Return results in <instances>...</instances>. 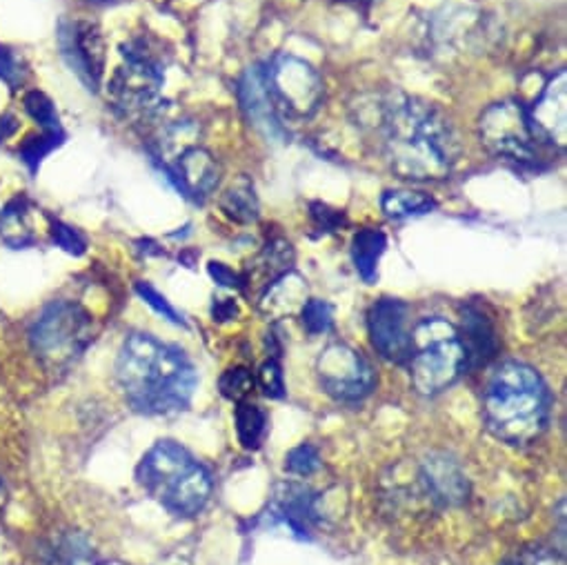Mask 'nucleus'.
Returning a JSON list of instances; mask_svg holds the SVG:
<instances>
[{
	"mask_svg": "<svg viewBox=\"0 0 567 565\" xmlns=\"http://www.w3.org/2000/svg\"><path fill=\"white\" fill-rule=\"evenodd\" d=\"M136 481L169 514L198 516L212 499V474L176 441H158L138 463Z\"/></svg>",
	"mask_w": 567,
	"mask_h": 565,
	"instance_id": "20e7f679",
	"label": "nucleus"
},
{
	"mask_svg": "<svg viewBox=\"0 0 567 565\" xmlns=\"http://www.w3.org/2000/svg\"><path fill=\"white\" fill-rule=\"evenodd\" d=\"M207 269H209V276L218 282V286H223V288H236V290H240L245 282H243V278L234 271V269H229L227 265H223V263H216V260H212L209 265H207Z\"/></svg>",
	"mask_w": 567,
	"mask_h": 565,
	"instance_id": "72a5a7b5",
	"label": "nucleus"
},
{
	"mask_svg": "<svg viewBox=\"0 0 567 565\" xmlns=\"http://www.w3.org/2000/svg\"><path fill=\"white\" fill-rule=\"evenodd\" d=\"M256 383L267 399H282L286 397V377L278 359H267L256 374Z\"/></svg>",
	"mask_w": 567,
	"mask_h": 565,
	"instance_id": "c85d7f7f",
	"label": "nucleus"
},
{
	"mask_svg": "<svg viewBox=\"0 0 567 565\" xmlns=\"http://www.w3.org/2000/svg\"><path fill=\"white\" fill-rule=\"evenodd\" d=\"M410 306L399 299H379L368 312V335L381 359L405 366L412 352Z\"/></svg>",
	"mask_w": 567,
	"mask_h": 565,
	"instance_id": "9b49d317",
	"label": "nucleus"
},
{
	"mask_svg": "<svg viewBox=\"0 0 567 565\" xmlns=\"http://www.w3.org/2000/svg\"><path fill=\"white\" fill-rule=\"evenodd\" d=\"M381 207L390 218H410L430 214L432 209H436V201L423 192L390 189L383 194Z\"/></svg>",
	"mask_w": 567,
	"mask_h": 565,
	"instance_id": "4be33fe9",
	"label": "nucleus"
},
{
	"mask_svg": "<svg viewBox=\"0 0 567 565\" xmlns=\"http://www.w3.org/2000/svg\"><path fill=\"white\" fill-rule=\"evenodd\" d=\"M0 496H3V492H0Z\"/></svg>",
	"mask_w": 567,
	"mask_h": 565,
	"instance_id": "4c0bfd02",
	"label": "nucleus"
},
{
	"mask_svg": "<svg viewBox=\"0 0 567 565\" xmlns=\"http://www.w3.org/2000/svg\"><path fill=\"white\" fill-rule=\"evenodd\" d=\"M394 174L408 181L447 178L458 161V138L445 114L421 99L385 103L379 123Z\"/></svg>",
	"mask_w": 567,
	"mask_h": 565,
	"instance_id": "f257e3e1",
	"label": "nucleus"
},
{
	"mask_svg": "<svg viewBox=\"0 0 567 565\" xmlns=\"http://www.w3.org/2000/svg\"><path fill=\"white\" fill-rule=\"evenodd\" d=\"M17 132H19V121H17V116H12V114H3V116H0V143L8 141L10 136H14Z\"/></svg>",
	"mask_w": 567,
	"mask_h": 565,
	"instance_id": "c9c22d12",
	"label": "nucleus"
},
{
	"mask_svg": "<svg viewBox=\"0 0 567 565\" xmlns=\"http://www.w3.org/2000/svg\"><path fill=\"white\" fill-rule=\"evenodd\" d=\"M256 386V379L254 374L243 368V366H234V368H227L220 379H218V390L225 399L234 401V403H240V401H247V397L251 394Z\"/></svg>",
	"mask_w": 567,
	"mask_h": 565,
	"instance_id": "393cba45",
	"label": "nucleus"
},
{
	"mask_svg": "<svg viewBox=\"0 0 567 565\" xmlns=\"http://www.w3.org/2000/svg\"><path fill=\"white\" fill-rule=\"evenodd\" d=\"M534 134L547 147H565L567 141V74L560 70L527 110Z\"/></svg>",
	"mask_w": 567,
	"mask_h": 565,
	"instance_id": "ddd939ff",
	"label": "nucleus"
},
{
	"mask_svg": "<svg viewBox=\"0 0 567 565\" xmlns=\"http://www.w3.org/2000/svg\"><path fill=\"white\" fill-rule=\"evenodd\" d=\"M265 79L278 112L312 116L319 110L323 81L310 63L297 56H278L269 70H265Z\"/></svg>",
	"mask_w": 567,
	"mask_h": 565,
	"instance_id": "1a4fd4ad",
	"label": "nucleus"
},
{
	"mask_svg": "<svg viewBox=\"0 0 567 565\" xmlns=\"http://www.w3.org/2000/svg\"><path fill=\"white\" fill-rule=\"evenodd\" d=\"M405 366L414 390L423 397L452 388L467 372L458 328L441 317L419 321L412 328V352Z\"/></svg>",
	"mask_w": 567,
	"mask_h": 565,
	"instance_id": "39448f33",
	"label": "nucleus"
},
{
	"mask_svg": "<svg viewBox=\"0 0 567 565\" xmlns=\"http://www.w3.org/2000/svg\"><path fill=\"white\" fill-rule=\"evenodd\" d=\"M25 112L43 127V132H59L61 123H59V112L52 103V99L39 90H32L25 94L23 99Z\"/></svg>",
	"mask_w": 567,
	"mask_h": 565,
	"instance_id": "bb28decb",
	"label": "nucleus"
},
{
	"mask_svg": "<svg viewBox=\"0 0 567 565\" xmlns=\"http://www.w3.org/2000/svg\"><path fill=\"white\" fill-rule=\"evenodd\" d=\"M220 209L236 223H251L258 218V198L251 183L240 181L231 185L220 198Z\"/></svg>",
	"mask_w": 567,
	"mask_h": 565,
	"instance_id": "5701e85b",
	"label": "nucleus"
},
{
	"mask_svg": "<svg viewBox=\"0 0 567 565\" xmlns=\"http://www.w3.org/2000/svg\"><path fill=\"white\" fill-rule=\"evenodd\" d=\"M34 205L25 196H17L0 212V238L10 247H28L37 243V225H34Z\"/></svg>",
	"mask_w": 567,
	"mask_h": 565,
	"instance_id": "a211bd4d",
	"label": "nucleus"
},
{
	"mask_svg": "<svg viewBox=\"0 0 567 565\" xmlns=\"http://www.w3.org/2000/svg\"><path fill=\"white\" fill-rule=\"evenodd\" d=\"M481 143L498 158L518 165H538L547 145L534 134L527 107L516 101H503L489 105L478 121Z\"/></svg>",
	"mask_w": 567,
	"mask_h": 565,
	"instance_id": "0eeeda50",
	"label": "nucleus"
},
{
	"mask_svg": "<svg viewBox=\"0 0 567 565\" xmlns=\"http://www.w3.org/2000/svg\"><path fill=\"white\" fill-rule=\"evenodd\" d=\"M52 238H54V243L59 245V247H63L65 251H70V254H74V256H81L83 251H85V238L74 229V227H70V225H65V223H54L52 225Z\"/></svg>",
	"mask_w": 567,
	"mask_h": 565,
	"instance_id": "7c9ffc66",
	"label": "nucleus"
},
{
	"mask_svg": "<svg viewBox=\"0 0 567 565\" xmlns=\"http://www.w3.org/2000/svg\"><path fill=\"white\" fill-rule=\"evenodd\" d=\"M421 479L432 503L454 507L470 496V481L463 468L443 452H432L421 465Z\"/></svg>",
	"mask_w": 567,
	"mask_h": 565,
	"instance_id": "4468645a",
	"label": "nucleus"
},
{
	"mask_svg": "<svg viewBox=\"0 0 567 565\" xmlns=\"http://www.w3.org/2000/svg\"><path fill=\"white\" fill-rule=\"evenodd\" d=\"M59 39L70 68L90 90H99L105 70V41L101 30L87 21L63 23Z\"/></svg>",
	"mask_w": 567,
	"mask_h": 565,
	"instance_id": "f8f14e48",
	"label": "nucleus"
},
{
	"mask_svg": "<svg viewBox=\"0 0 567 565\" xmlns=\"http://www.w3.org/2000/svg\"><path fill=\"white\" fill-rule=\"evenodd\" d=\"M485 430L501 443L523 448L543 436L551 417V394L527 363L503 361L487 377L481 394Z\"/></svg>",
	"mask_w": 567,
	"mask_h": 565,
	"instance_id": "7ed1b4c3",
	"label": "nucleus"
},
{
	"mask_svg": "<svg viewBox=\"0 0 567 565\" xmlns=\"http://www.w3.org/2000/svg\"><path fill=\"white\" fill-rule=\"evenodd\" d=\"M92 339V317L72 301L48 306L30 330L37 357L54 370L74 363L87 350Z\"/></svg>",
	"mask_w": 567,
	"mask_h": 565,
	"instance_id": "423d86ee",
	"label": "nucleus"
},
{
	"mask_svg": "<svg viewBox=\"0 0 567 565\" xmlns=\"http://www.w3.org/2000/svg\"><path fill=\"white\" fill-rule=\"evenodd\" d=\"M458 337L465 350L467 370L489 366L501 350V341L492 319L481 306L474 304H467L463 308V328L458 330Z\"/></svg>",
	"mask_w": 567,
	"mask_h": 565,
	"instance_id": "f3484780",
	"label": "nucleus"
},
{
	"mask_svg": "<svg viewBox=\"0 0 567 565\" xmlns=\"http://www.w3.org/2000/svg\"><path fill=\"white\" fill-rule=\"evenodd\" d=\"M321 390L339 403H361L377 388V372L370 361L346 343L326 348L317 361Z\"/></svg>",
	"mask_w": 567,
	"mask_h": 565,
	"instance_id": "6e6552de",
	"label": "nucleus"
},
{
	"mask_svg": "<svg viewBox=\"0 0 567 565\" xmlns=\"http://www.w3.org/2000/svg\"><path fill=\"white\" fill-rule=\"evenodd\" d=\"M234 423H236L238 443L245 450H258L260 443L265 441V434H267V428H269L267 412L256 403L240 401L236 405V412H234Z\"/></svg>",
	"mask_w": 567,
	"mask_h": 565,
	"instance_id": "412c9836",
	"label": "nucleus"
},
{
	"mask_svg": "<svg viewBox=\"0 0 567 565\" xmlns=\"http://www.w3.org/2000/svg\"><path fill=\"white\" fill-rule=\"evenodd\" d=\"M312 218L319 227H323V232H337L346 223L343 212L330 209L328 205H321V203L312 205Z\"/></svg>",
	"mask_w": 567,
	"mask_h": 565,
	"instance_id": "473e14b6",
	"label": "nucleus"
},
{
	"mask_svg": "<svg viewBox=\"0 0 567 565\" xmlns=\"http://www.w3.org/2000/svg\"><path fill=\"white\" fill-rule=\"evenodd\" d=\"M63 132L59 130V132H43V134H34V136H28L25 141H23V145L19 147V154H21V158H23V163L32 170V172H37L39 170V165L43 163V158L50 154V152H54L61 143H63Z\"/></svg>",
	"mask_w": 567,
	"mask_h": 565,
	"instance_id": "b1692460",
	"label": "nucleus"
},
{
	"mask_svg": "<svg viewBox=\"0 0 567 565\" xmlns=\"http://www.w3.org/2000/svg\"><path fill=\"white\" fill-rule=\"evenodd\" d=\"M301 323L310 337L328 335L334 328V308L323 299H310L301 308Z\"/></svg>",
	"mask_w": 567,
	"mask_h": 565,
	"instance_id": "a878e982",
	"label": "nucleus"
},
{
	"mask_svg": "<svg viewBox=\"0 0 567 565\" xmlns=\"http://www.w3.org/2000/svg\"><path fill=\"white\" fill-rule=\"evenodd\" d=\"M276 510L297 534H306L317 521L315 496L310 490L288 483L276 494Z\"/></svg>",
	"mask_w": 567,
	"mask_h": 565,
	"instance_id": "6ab92c4d",
	"label": "nucleus"
},
{
	"mask_svg": "<svg viewBox=\"0 0 567 565\" xmlns=\"http://www.w3.org/2000/svg\"><path fill=\"white\" fill-rule=\"evenodd\" d=\"M321 468V454L315 445L301 443L286 456V472L295 476H310Z\"/></svg>",
	"mask_w": 567,
	"mask_h": 565,
	"instance_id": "cd10ccee",
	"label": "nucleus"
},
{
	"mask_svg": "<svg viewBox=\"0 0 567 565\" xmlns=\"http://www.w3.org/2000/svg\"><path fill=\"white\" fill-rule=\"evenodd\" d=\"M136 292H138V297L152 308V310H156L163 319H167L169 323H174V326H181V328H187V321L183 319V315H178V310L156 290V288H152L150 282H136Z\"/></svg>",
	"mask_w": 567,
	"mask_h": 565,
	"instance_id": "c756f323",
	"label": "nucleus"
},
{
	"mask_svg": "<svg viewBox=\"0 0 567 565\" xmlns=\"http://www.w3.org/2000/svg\"><path fill=\"white\" fill-rule=\"evenodd\" d=\"M169 178L176 183V187L194 201L207 198L218 181H220V170L214 156L203 150V147H185L174 163L167 167Z\"/></svg>",
	"mask_w": 567,
	"mask_h": 565,
	"instance_id": "2eb2a0df",
	"label": "nucleus"
},
{
	"mask_svg": "<svg viewBox=\"0 0 567 565\" xmlns=\"http://www.w3.org/2000/svg\"><path fill=\"white\" fill-rule=\"evenodd\" d=\"M388 249V236L381 229H361L352 238V260L359 276L365 282H374L379 278V260Z\"/></svg>",
	"mask_w": 567,
	"mask_h": 565,
	"instance_id": "aec40b11",
	"label": "nucleus"
},
{
	"mask_svg": "<svg viewBox=\"0 0 567 565\" xmlns=\"http://www.w3.org/2000/svg\"><path fill=\"white\" fill-rule=\"evenodd\" d=\"M116 381L136 412L161 417L181 412L192 403L198 372L178 346L136 332L125 339L118 352Z\"/></svg>",
	"mask_w": 567,
	"mask_h": 565,
	"instance_id": "f03ea898",
	"label": "nucleus"
},
{
	"mask_svg": "<svg viewBox=\"0 0 567 565\" xmlns=\"http://www.w3.org/2000/svg\"><path fill=\"white\" fill-rule=\"evenodd\" d=\"M238 94L249 123L258 132H262L267 138L286 136V130H282V123H280V112L269 92L262 68H251L245 72Z\"/></svg>",
	"mask_w": 567,
	"mask_h": 565,
	"instance_id": "dca6fc26",
	"label": "nucleus"
},
{
	"mask_svg": "<svg viewBox=\"0 0 567 565\" xmlns=\"http://www.w3.org/2000/svg\"><path fill=\"white\" fill-rule=\"evenodd\" d=\"M212 317L214 321H231L238 317V306L231 301V299H216L214 306H212Z\"/></svg>",
	"mask_w": 567,
	"mask_h": 565,
	"instance_id": "f704fd0d",
	"label": "nucleus"
},
{
	"mask_svg": "<svg viewBox=\"0 0 567 565\" xmlns=\"http://www.w3.org/2000/svg\"><path fill=\"white\" fill-rule=\"evenodd\" d=\"M0 79L8 81L10 85H19L21 79H23L19 56L6 45H0Z\"/></svg>",
	"mask_w": 567,
	"mask_h": 565,
	"instance_id": "2f4dec72",
	"label": "nucleus"
},
{
	"mask_svg": "<svg viewBox=\"0 0 567 565\" xmlns=\"http://www.w3.org/2000/svg\"><path fill=\"white\" fill-rule=\"evenodd\" d=\"M125 65L110 81L112 101L125 112H143L156 105L163 88V70L145 48L123 52Z\"/></svg>",
	"mask_w": 567,
	"mask_h": 565,
	"instance_id": "9d476101",
	"label": "nucleus"
},
{
	"mask_svg": "<svg viewBox=\"0 0 567 565\" xmlns=\"http://www.w3.org/2000/svg\"><path fill=\"white\" fill-rule=\"evenodd\" d=\"M92 3H103V0H92Z\"/></svg>",
	"mask_w": 567,
	"mask_h": 565,
	"instance_id": "e433bc0d",
	"label": "nucleus"
}]
</instances>
